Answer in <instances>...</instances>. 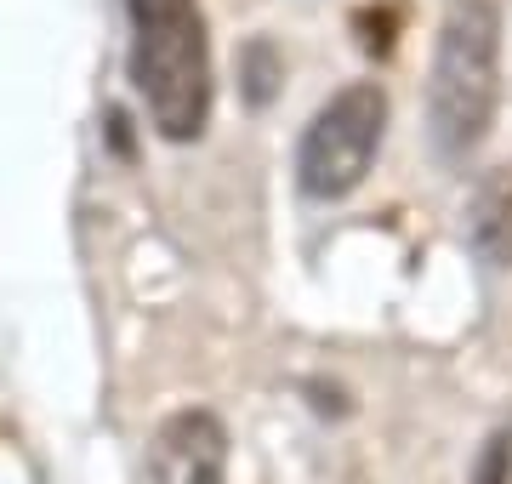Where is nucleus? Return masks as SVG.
I'll use <instances>...</instances> for the list:
<instances>
[{
    "instance_id": "nucleus-1",
    "label": "nucleus",
    "mask_w": 512,
    "mask_h": 484,
    "mask_svg": "<svg viewBox=\"0 0 512 484\" xmlns=\"http://www.w3.org/2000/svg\"><path fill=\"white\" fill-rule=\"evenodd\" d=\"M501 97V12L495 0H450L427 80V126L439 154L461 160L484 143Z\"/></svg>"
},
{
    "instance_id": "nucleus-2",
    "label": "nucleus",
    "mask_w": 512,
    "mask_h": 484,
    "mask_svg": "<svg viewBox=\"0 0 512 484\" xmlns=\"http://www.w3.org/2000/svg\"><path fill=\"white\" fill-rule=\"evenodd\" d=\"M131 80L165 143H194L211 126V46L200 6L131 23Z\"/></svg>"
},
{
    "instance_id": "nucleus-3",
    "label": "nucleus",
    "mask_w": 512,
    "mask_h": 484,
    "mask_svg": "<svg viewBox=\"0 0 512 484\" xmlns=\"http://www.w3.org/2000/svg\"><path fill=\"white\" fill-rule=\"evenodd\" d=\"M387 137V92L376 80H353L342 92H330L319 114L302 131L296 149V188L308 200H348L353 188L370 177L376 154Z\"/></svg>"
},
{
    "instance_id": "nucleus-4",
    "label": "nucleus",
    "mask_w": 512,
    "mask_h": 484,
    "mask_svg": "<svg viewBox=\"0 0 512 484\" xmlns=\"http://www.w3.org/2000/svg\"><path fill=\"white\" fill-rule=\"evenodd\" d=\"M148 484H228V428L211 410H177L148 439Z\"/></svg>"
},
{
    "instance_id": "nucleus-5",
    "label": "nucleus",
    "mask_w": 512,
    "mask_h": 484,
    "mask_svg": "<svg viewBox=\"0 0 512 484\" xmlns=\"http://www.w3.org/2000/svg\"><path fill=\"white\" fill-rule=\"evenodd\" d=\"M467 245L484 268H512V166H495L473 188L467 205Z\"/></svg>"
},
{
    "instance_id": "nucleus-6",
    "label": "nucleus",
    "mask_w": 512,
    "mask_h": 484,
    "mask_svg": "<svg viewBox=\"0 0 512 484\" xmlns=\"http://www.w3.org/2000/svg\"><path fill=\"white\" fill-rule=\"evenodd\" d=\"M279 80H285V57H279V46L268 35H256L239 46V92H245V103L251 109H262V103H274Z\"/></svg>"
},
{
    "instance_id": "nucleus-7",
    "label": "nucleus",
    "mask_w": 512,
    "mask_h": 484,
    "mask_svg": "<svg viewBox=\"0 0 512 484\" xmlns=\"http://www.w3.org/2000/svg\"><path fill=\"white\" fill-rule=\"evenodd\" d=\"M473 484H512V433H490V445L473 467Z\"/></svg>"
}]
</instances>
